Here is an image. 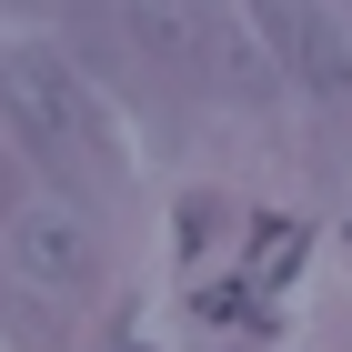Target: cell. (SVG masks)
I'll use <instances>...</instances> for the list:
<instances>
[{
    "label": "cell",
    "instance_id": "obj_1",
    "mask_svg": "<svg viewBox=\"0 0 352 352\" xmlns=\"http://www.w3.org/2000/svg\"><path fill=\"white\" fill-rule=\"evenodd\" d=\"M0 101H10L21 141L60 171V182H111V171H121V141H111L101 101L81 91V71L60 51H10L0 60Z\"/></svg>",
    "mask_w": 352,
    "mask_h": 352
},
{
    "label": "cell",
    "instance_id": "obj_2",
    "mask_svg": "<svg viewBox=\"0 0 352 352\" xmlns=\"http://www.w3.org/2000/svg\"><path fill=\"white\" fill-rule=\"evenodd\" d=\"M10 262H21V282H41V292H81L91 282V221L60 212V201H41V212L10 221Z\"/></svg>",
    "mask_w": 352,
    "mask_h": 352
},
{
    "label": "cell",
    "instance_id": "obj_3",
    "mask_svg": "<svg viewBox=\"0 0 352 352\" xmlns=\"http://www.w3.org/2000/svg\"><path fill=\"white\" fill-rule=\"evenodd\" d=\"M262 30L282 41V60H292V71L322 91V101H342V91H352V51L332 41V21H322V10H272Z\"/></svg>",
    "mask_w": 352,
    "mask_h": 352
},
{
    "label": "cell",
    "instance_id": "obj_4",
    "mask_svg": "<svg viewBox=\"0 0 352 352\" xmlns=\"http://www.w3.org/2000/svg\"><path fill=\"white\" fill-rule=\"evenodd\" d=\"M10 221H21V212H10V171H0V232H10Z\"/></svg>",
    "mask_w": 352,
    "mask_h": 352
}]
</instances>
